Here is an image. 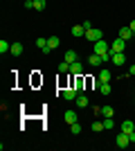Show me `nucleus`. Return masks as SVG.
Wrapping results in <instances>:
<instances>
[{"instance_id": "obj_1", "label": "nucleus", "mask_w": 135, "mask_h": 151, "mask_svg": "<svg viewBox=\"0 0 135 151\" xmlns=\"http://www.w3.org/2000/svg\"><path fill=\"white\" fill-rule=\"evenodd\" d=\"M86 38H88V41H92V43H97V41H101V38H104V32H101V29H95V27H90V29H86Z\"/></svg>"}, {"instance_id": "obj_2", "label": "nucleus", "mask_w": 135, "mask_h": 151, "mask_svg": "<svg viewBox=\"0 0 135 151\" xmlns=\"http://www.w3.org/2000/svg\"><path fill=\"white\" fill-rule=\"evenodd\" d=\"M115 145L119 147V149H126V147L131 145V138L126 135V133H122V131H119V133H117V138H115Z\"/></svg>"}, {"instance_id": "obj_3", "label": "nucleus", "mask_w": 135, "mask_h": 151, "mask_svg": "<svg viewBox=\"0 0 135 151\" xmlns=\"http://www.w3.org/2000/svg\"><path fill=\"white\" fill-rule=\"evenodd\" d=\"M124 50H126V41H124V38H119V36H117L115 41L110 43V52H124Z\"/></svg>"}, {"instance_id": "obj_4", "label": "nucleus", "mask_w": 135, "mask_h": 151, "mask_svg": "<svg viewBox=\"0 0 135 151\" xmlns=\"http://www.w3.org/2000/svg\"><path fill=\"white\" fill-rule=\"evenodd\" d=\"M79 97V90L74 88V86H70V88H65L63 90V99H68V101H74Z\"/></svg>"}, {"instance_id": "obj_5", "label": "nucleus", "mask_w": 135, "mask_h": 151, "mask_svg": "<svg viewBox=\"0 0 135 151\" xmlns=\"http://www.w3.org/2000/svg\"><path fill=\"white\" fill-rule=\"evenodd\" d=\"M110 59L115 65H124L126 63V57H124V52H110Z\"/></svg>"}, {"instance_id": "obj_6", "label": "nucleus", "mask_w": 135, "mask_h": 151, "mask_svg": "<svg viewBox=\"0 0 135 151\" xmlns=\"http://www.w3.org/2000/svg\"><path fill=\"white\" fill-rule=\"evenodd\" d=\"M36 47H39L41 52H45V54H47V52H50V47H47V38H45V36L36 38Z\"/></svg>"}, {"instance_id": "obj_7", "label": "nucleus", "mask_w": 135, "mask_h": 151, "mask_svg": "<svg viewBox=\"0 0 135 151\" xmlns=\"http://www.w3.org/2000/svg\"><path fill=\"white\" fill-rule=\"evenodd\" d=\"M70 72H72V75H74V77H79V75H81V72H84V65H81V63H79V61L70 63Z\"/></svg>"}, {"instance_id": "obj_8", "label": "nucleus", "mask_w": 135, "mask_h": 151, "mask_svg": "<svg viewBox=\"0 0 135 151\" xmlns=\"http://www.w3.org/2000/svg\"><path fill=\"white\" fill-rule=\"evenodd\" d=\"M131 36H135V32L131 29V27H122V29H119V38H124V41H129Z\"/></svg>"}, {"instance_id": "obj_9", "label": "nucleus", "mask_w": 135, "mask_h": 151, "mask_svg": "<svg viewBox=\"0 0 135 151\" xmlns=\"http://www.w3.org/2000/svg\"><path fill=\"white\" fill-rule=\"evenodd\" d=\"M88 63H90V65H101V63H104V59L99 57L97 52H92V54L88 57Z\"/></svg>"}, {"instance_id": "obj_10", "label": "nucleus", "mask_w": 135, "mask_h": 151, "mask_svg": "<svg viewBox=\"0 0 135 151\" xmlns=\"http://www.w3.org/2000/svg\"><path fill=\"white\" fill-rule=\"evenodd\" d=\"M135 131V124L131 120H126V122H122V133H126V135H129V133H133Z\"/></svg>"}, {"instance_id": "obj_11", "label": "nucleus", "mask_w": 135, "mask_h": 151, "mask_svg": "<svg viewBox=\"0 0 135 151\" xmlns=\"http://www.w3.org/2000/svg\"><path fill=\"white\" fill-rule=\"evenodd\" d=\"M9 54H14V57H20V54H23V43H11V50H9Z\"/></svg>"}, {"instance_id": "obj_12", "label": "nucleus", "mask_w": 135, "mask_h": 151, "mask_svg": "<svg viewBox=\"0 0 135 151\" xmlns=\"http://www.w3.org/2000/svg\"><path fill=\"white\" fill-rule=\"evenodd\" d=\"M88 104H90L88 97H86L84 93H79V97H77V106H79V108H88Z\"/></svg>"}, {"instance_id": "obj_13", "label": "nucleus", "mask_w": 135, "mask_h": 151, "mask_svg": "<svg viewBox=\"0 0 135 151\" xmlns=\"http://www.w3.org/2000/svg\"><path fill=\"white\" fill-rule=\"evenodd\" d=\"M63 120L68 122V124H74V122H77V113H74V111H65Z\"/></svg>"}, {"instance_id": "obj_14", "label": "nucleus", "mask_w": 135, "mask_h": 151, "mask_svg": "<svg viewBox=\"0 0 135 151\" xmlns=\"http://www.w3.org/2000/svg\"><path fill=\"white\" fill-rule=\"evenodd\" d=\"M63 61H68V63H74V61H77V52H74V50H68V52L63 54Z\"/></svg>"}, {"instance_id": "obj_15", "label": "nucleus", "mask_w": 135, "mask_h": 151, "mask_svg": "<svg viewBox=\"0 0 135 151\" xmlns=\"http://www.w3.org/2000/svg\"><path fill=\"white\" fill-rule=\"evenodd\" d=\"M110 90H113L110 88V81H101L99 83V93L101 95H110Z\"/></svg>"}, {"instance_id": "obj_16", "label": "nucleus", "mask_w": 135, "mask_h": 151, "mask_svg": "<svg viewBox=\"0 0 135 151\" xmlns=\"http://www.w3.org/2000/svg\"><path fill=\"white\" fill-rule=\"evenodd\" d=\"M72 36H86V27L84 25H74L72 27Z\"/></svg>"}, {"instance_id": "obj_17", "label": "nucleus", "mask_w": 135, "mask_h": 151, "mask_svg": "<svg viewBox=\"0 0 135 151\" xmlns=\"http://www.w3.org/2000/svg\"><path fill=\"white\" fill-rule=\"evenodd\" d=\"M59 43H61V41H59V36H50V38H47V47H50V50H56Z\"/></svg>"}, {"instance_id": "obj_18", "label": "nucleus", "mask_w": 135, "mask_h": 151, "mask_svg": "<svg viewBox=\"0 0 135 151\" xmlns=\"http://www.w3.org/2000/svg\"><path fill=\"white\" fill-rule=\"evenodd\" d=\"M99 113H101L104 117H113L115 111H113V106H101V108H99Z\"/></svg>"}, {"instance_id": "obj_19", "label": "nucleus", "mask_w": 135, "mask_h": 151, "mask_svg": "<svg viewBox=\"0 0 135 151\" xmlns=\"http://www.w3.org/2000/svg\"><path fill=\"white\" fill-rule=\"evenodd\" d=\"M99 81H110V70L104 68L101 72H99Z\"/></svg>"}, {"instance_id": "obj_20", "label": "nucleus", "mask_w": 135, "mask_h": 151, "mask_svg": "<svg viewBox=\"0 0 135 151\" xmlns=\"http://www.w3.org/2000/svg\"><path fill=\"white\" fill-rule=\"evenodd\" d=\"M90 129H92V133H99V131H104V122H97V120H95Z\"/></svg>"}, {"instance_id": "obj_21", "label": "nucleus", "mask_w": 135, "mask_h": 151, "mask_svg": "<svg viewBox=\"0 0 135 151\" xmlns=\"http://www.w3.org/2000/svg\"><path fill=\"white\" fill-rule=\"evenodd\" d=\"M9 50H11V45L7 43V41H0V52H2V54H7Z\"/></svg>"}, {"instance_id": "obj_22", "label": "nucleus", "mask_w": 135, "mask_h": 151, "mask_svg": "<svg viewBox=\"0 0 135 151\" xmlns=\"http://www.w3.org/2000/svg\"><path fill=\"white\" fill-rule=\"evenodd\" d=\"M74 88H77L79 93H84V79H81V75L77 77V81H74Z\"/></svg>"}, {"instance_id": "obj_23", "label": "nucleus", "mask_w": 135, "mask_h": 151, "mask_svg": "<svg viewBox=\"0 0 135 151\" xmlns=\"http://www.w3.org/2000/svg\"><path fill=\"white\" fill-rule=\"evenodd\" d=\"M34 9H36V12H43L45 9V0H34Z\"/></svg>"}, {"instance_id": "obj_24", "label": "nucleus", "mask_w": 135, "mask_h": 151, "mask_svg": "<svg viewBox=\"0 0 135 151\" xmlns=\"http://www.w3.org/2000/svg\"><path fill=\"white\" fill-rule=\"evenodd\" d=\"M70 131L74 133V135H79V133H81V126H79V122H74V124H70Z\"/></svg>"}, {"instance_id": "obj_25", "label": "nucleus", "mask_w": 135, "mask_h": 151, "mask_svg": "<svg viewBox=\"0 0 135 151\" xmlns=\"http://www.w3.org/2000/svg\"><path fill=\"white\" fill-rule=\"evenodd\" d=\"M59 72H70V63H68V61H63L61 65H59Z\"/></svg>"}, {"instance_id": "obj_26", "label": "nucleus", "mask_w": 135, "mask_h": 151, "mask_svg": "<svg viewBox=\"0 0 135 151\" xmlns=\"http://www.w3.org/2000/svg\"><path fill=\"white\" fill-rule=\"evenodd\" d=\"M113 117H106V120H104V129H113Z\"/></svg>"}, {"instance_id": "obj_27", "label": "nucleus", "mask_w": 135, "mask_h": 151, "mask_svg": "<svg viewBox=\"0 0 135 151\" xmlns=\"http://www.w3.org/2000/svg\"><path fill=\"white\" fill-rule=\"evenodd\" d=\"M129 138H131V145H133V142H135V131H133V133H129Z\"/></svg>"}, {"instance_id": "obj_28", "label": "nucleus", "mask_w": 135, "mask_h": 151, "mask_svg": "<svg viewBox=\"0 0 135 151\" xmlns=\"http://www.w3.org/2000/svg\"><path fill=\"white\" fill-rule=\"evenodd\" d=\"M129 27H131V29L135 32V20H131V25H129Z\"/></svg>"}, {"instance_id": "obj_29", "label": "nucleus", "mask_w": 135, "mask_h": 151, "mask_svg": "<svg viewBox=\"0 0 135 151\" xmlns=\"http://www.w3.org/2000/svg\"><path fill=\"white\" fill-rule=\"evenodd\" d=\"M131 75H135V63H133V65H131Z\"/></svg>"}]
</instances>
